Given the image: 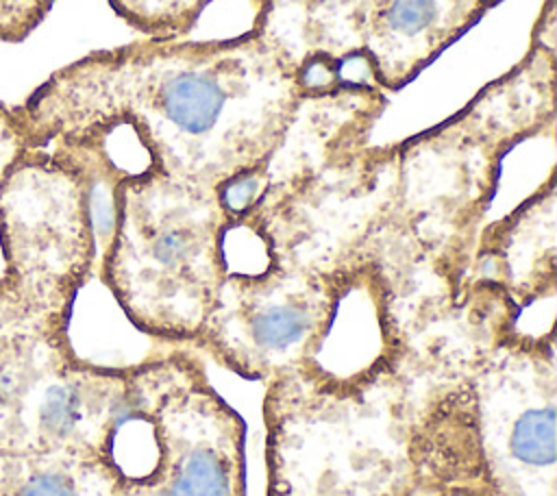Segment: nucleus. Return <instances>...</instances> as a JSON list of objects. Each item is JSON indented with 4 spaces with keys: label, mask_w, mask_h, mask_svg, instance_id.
Wrapping results in <instances>:
<instances>
[{
    "label": "nucleus",
    "mask_w": 557,
    "mask_h": 496,
    "mask_svg": "<svg viewBox=\"0 0 557 496\" xmlns=\"http://www.w3.org/2000/svg\"><path fill=\"white\" fill-rule=\"evenodd\" d=\"M126 372L81 359L67 328L35 315L0 285V450L111 461Z\"/></svg>",
    "instance_id": "1"
},
{
    "label": "nucleus",
    "mask_w": 557,
    "mask_h": 496,
    "mask_svg": "<svg viewBox=\"0 0 557 496\" xmlns=\"http://www.w3.org/2000/svg\"><path fill=\"white\" fill-rule=\"evenodd\" d=\"M0 285L67 328L96 244L81 174L52 150H28L0 183Z\"/></svg>",
    "instance_id": "2"
},
{
    "label": "nucleus",
    "mask_w": 557,
    "mask_h": 496,
    "mask_svg": "<svg viewBox=\"0 0 557 496\" xmlns=\"http://www.w3.org/2000/svg\"><path fill=\"white\" fill-rule=\"evenodd\" d=\"M157 463L117 496H246L242 418L183 355L150 363Z\"/></svg>",
    "instance_id": "3"
},
{
    "label": "nucleus",
    "mask_w": 557,
    "mask_h": 496,
    "mask_svg": "<svg viewBox=\"0 0 557 496\" xmlns=\"http://www.w3.org/2000/svg\"><path fill=\"white\" fill-rule=\"evenodd\" d=\"M344 422L339 407L333 405L331 416L342 439L350 472L348 476L344 466L331 463L326 470H315L313 479L272 472V487L268 496H463L455 489L429 479L422 463L411 466L400 446L383 444L387 431L376 433L374 429H355V416H350L348 405L344 402ZM331 455H337L331 448Z\"/></svg>",
    "instance_id": "4"
},
{
    "label": "nucleus",
    "mask_w": 557,
    "mask_h": 496,
    "mask_svg": "<svg viewBox=\"0 0 557 496\" xmlns=\"http://www.w3.org/2000/svg\"><path fill=\"white\" fill-rule=\"evenodd\" d=\"M120 472L100 457L0 450V496H117Z\"/></svg>",
    "instance_id": "5"
},
{
    "label": "nucleus",
    "mask_w": 557,
    "mask_h": 496,
    "mask_svg": "<svg viewBox=\"0 0 557 496\" xmlns=\"http://www.w3.org/2000/svg\"><path fill=\"white\" fill-rule=\"evenodd\" d=\"M313 307L296 294L268 296L246 315L244 355L257 365H281L313 333Z\"/></svg>",
    "instance_id": "6"
},
{
    "label": "nucleus",
    "mask_w": 557,
    "mask_h": 496,
    "mask_svg": "<svg viewBox=\"0 0 557 496\" xmlns=\"http://www.w3.org/2000/svg\"><path fill=\"white\" fill-rule=\"evenodd\" d=\"M154 100L172 126L189 137H202L220 122L226 94L211 72L181 67L165 76Z\"/></svg>",
    "instance_id": "7"
},
{
    "label": "nucleus",
    "mask_w": 557,
    "mask_h": 496,
    "mask_svg": "<svg viewBox=\"0 0 557 496\" xmlns=\"http://www.w3.org/2000/svg\"><path fill=\"white\" fill-rule=\"evenodd\" d=\"M442 15L440 0H383L381 24L392 37L416 39L435 28Z\"/></svg>",
    "instance_id": "8"
},
{
    "label": "nucleus",
    "mask_w": 557,
    "mask_h": 496,
    "mask_svg": "<svg viewBox=\"0 0 557 496\" xmlns=\"http://www.w3.org/2000/svg\"><path fill=\"white\" fill-rule=\"evenodd\" d=\"M52 0H0V39L17 44L46 17Z\"/></svg>",
    "instance_id": "9"
},
{
    "label": "nucleus",
    "mask_w": 557,
    "mask_h": 496,
    "mask_svg": "<svg viewBox=\"0 0 557 496\" xmlns=\"http://www.w3.org/2000/svg\"><path fill=\"white\" fill-rule=\"evenodd\" d=\"M259 194H261V176L255 172H239L222 185L220 204L228 213L239 215L255 204Z\"/></svg>",
    "instance_id": "10"
},
{
    "label": "nucleus",
    "mask_w": 557,
    "mask_h": 496,
    "mask_svg": "<svg viewBox=\"0 0 557 496\" xmlns=\"http://www.w3.org/2000/svg\"><path fill=\"white\" fill-rule=\"evenodd\" d=\"M28 152V146L13 120L11 107L0 102V183L17 165V161Z\"/></svg>",
    "instance_id": "11"
},
{
    "label": "nucleus",
    "mask_w": 557,
    "mask_h": 496,
    "mask_svg": "<svg viewBox=\"0 0 557 496\" xmlns=\"http://www.w3.org/2000/svg\"><path fill=\"white\" fill-rule=\"evenodd\" d=\"M335 80H337V63L329 61L326 57H315V59H311V61L302 67L300 83H302L307 89L320 91V89L331 87Z\"/></svg>",
    "instance_id": "12"
},
{
    "label": "nucleus",
    "mask_w": 557,
    "mask_h": 496,
    "mask_svg": "<svg viewBox=\"0 0 557 496\" xmlns=\"http://www.w3.org/2000/svg\"><path fill=\"white\" fill-rule=\"evenodd\" d=\"M337 78L346 83H368L372 78V67L368 65L366 54H350L342 63H337Z\"/></svg>",
    "instance_id": "13"
}]
</instances>
